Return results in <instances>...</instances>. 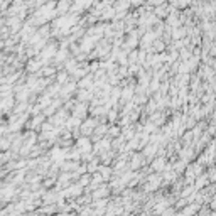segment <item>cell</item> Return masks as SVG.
<instances>
[{
	"mask_svg": "<svg viewBox=\"0 0 216 216\" xmlns=\"http://www.w3.org/2000/svg\"><path fill=\"white\" fill-rule=\"evenodd\" d=\"M164 165H165L164 161H161V159H159V161H155V164H154V169H157V171L159 169H164Z\"/></svg>",
	"mask_w": 216,
	"mask_h": 216,
	"instance_id": "2",
	"label": "cell"
},
{
	"mask_svg": "<svg viewBox=\"0 0 216 216\" xmlns=\"http://www.w3.org/2000/svg\"><path fill=\"white\" fill-rule=\"evenodd\" d=\"M78 147H79V150H90L91 149V145H90V142H88V138H83V140H79L78 142Z\"/></svg>",
	"mask_w": 216,
	"mask_h": 216,
	"instance_id": "1",
	"label": "cell"
}]
</instances>
